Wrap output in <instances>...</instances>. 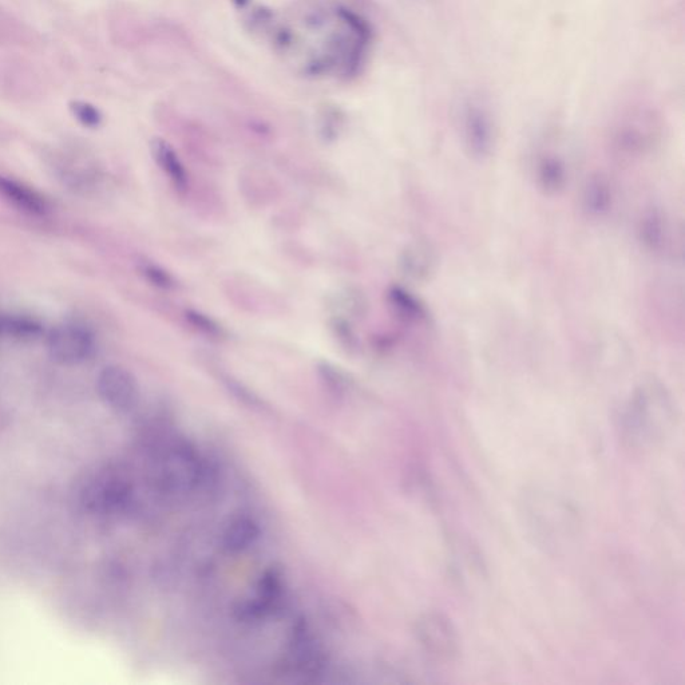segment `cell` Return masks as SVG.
<instances>
[{
  "mask_svg": "<svg viewBox=\"0 0 685 685\" xmlns=\"http://www.w3.org/2000/svg\"><path fill=\"white\" fill-rule=\"evenodd\" d=\"M537 184L546 194L560 193L568 182V169L557 156H544L536 168Z\"/></svg>",
  "mask_w": 685,
  "mask_h": 685,
  "instance_id": "11",
  "label": "cell"
},
{
  "mask_svg": "<svg viewBox=\"0 0 685 685\" xmlns=\"http://www.w3.org/2000/svg\"><path fill=\"white\" fill-rule=\"evenodd\" d=\"M0 197L30 216L43 217L50 211V205L41 193L15 178L0 176Z\"/></svg>",
  "mask_w": 685,
  "mask_h": 685,
  "instance_id": "8",
  "label": "cell"
},
{
  "mask_svg": "<svg viewBox=\"0 0 685 685\" xmlns=\"http://www.w3.org/2000/svg\"><path fill=\"white\" fill-rule=\"evenodd\" d=\"M138 271L144 276V279L148 283L154 285V287L161 289H173L176 287V280L170 275L168 271L160 265L150 263V261H141L138 264Z\"/></svg>",
  "mask_w": 685,
  "mask_h": 685,
  "instance_id": "19",
  "label": "cell"
},
{
  "mask_svg": "<svg viewBox=\"0 0 685 685\" xmlns=\"http://www.w3.org/2000/svg\"><path fill=\"white\" fill-rule=\"evenodd\" d=\"M33 31L17 17L0 7V45H31Z\"/></svg>",
  "mask_w": 685,
  "mask_h": 685,
  "instance_id": "15",
  "label": "cell"
},
{
  "mask_svg": "<svg viewBox=\"0 0 685 685\" xmlns=\"http://www.w3.org/2000/svg\"><path fill=\"white\" fill-rule=\"evenodd\" d=\"M152 154L154 161L160 166L165 176L169 178L172 185L178 192L184 193L188 190L189 177L186 173L184 164H182L180 157L174 152L172 146L164 140H154L152 142Z\"/></svg>",
  "mask_w": 685,
  "mask_h": 685,
  "instance_id": "10",
  "label": "cell"
},
{
  "mask_svg": "<svg viewBox=\"0 0 685 685\" xmlns=\"http://www.w3.org/2000/svg\"><path fill=\"white\" fill-rule=\"evenodd\" d=\"M576 512L553 494L533 493L524 500V517L536 540L548 548H557L576 533Z\"/></svg>",
  "mask_w": 685,
  "mask_h": 685,
  "instance_id": "3",
  "label": "cell"
},
{
  "mask_svg": "<svg viewBox=\"0 0 685 685\" xmlns=\"http://www.w3.org/2000/svg\"><path fill=\"white\" fill-rule=\"evenodd\" d=\"M43 326L37 319L30 316L10 315L2 316V332L0 335H7L18 340H34L43 335Z\"/></svg>",
  "mask_w": 685,
  "mask_h": 685,
  "instance_id": "16",
  "label": "cell"
},
{
  "mask_svg": "<svg viewBox=\"0 0 685 685\" xmlns=\"http://www.w3.org/2000/svg\"><path fill=\"white\" fill-rule=\"evenodd\" d=\"M401 264L406 275L422 280L427 279L430 273H433L437 259L429 245L414 244L403 252Z\"/></svg>",
  "mask_w": 685,
  "mask_h": 685,
  "instance_id": "12",
  "label": "cell"
},
{
  "mask_svg": "<svg viewBox=\"0 0 685 685\" xmlns=\"http://www.w3.org/2000/svg\"><path fill=\"white\" fill-rule=\"evenodd\" d=\"M0 332H2V316H0Z\"/></svg>",
  "mask_w": 685,
  "mask_h": 685,
  "instance_id": "21",
  "label": "cell"
},
{
  "mask_svg": "<svg viewBox=\"0 0 685 685\" xmlns=\"http://www.w3.org/2000/svg\"><path fill=\"white\" fill-rule=\"evenodd\" d=\"M465 140L474 157L489 156L494 144L492 120L481 106L471 105L465 114Z\"/></svg>",
  "mask_w": 685,
  "mask_h": 685,
  "instance_id": "7",
  "label": "cell"
},
{
  "mask_svg": "<svg viewBox=\"0 0 685 685\" xmlns=\"http://www.w3.org/2000/svg\"><path fill=\"white\" fill-rule=\"evenodd\" d=\"M46 346L55 363L74 367L93 358L97 343L89 327L70 322L54 327L47 335Z\"/></svg>",
  "mask_w": 685,
  "mask_h": 685,
  "instance_id": "4",
  "label": "cell"
},
{
  "mask_svg": "<svg viewBox=\"0 0 685 685\" xmlns=\"http://www.w3.org/2000/svg\"><path fill=\"white\" fill-rule=\"evenodd\" d=\"M257 537H259V529L255 522L249 518H239L229 525L225 532L224 542L232 552H240L255 544Z\"/></svg>",
  "mask_w": 685,
  "mask_h": 685,
  "instance_id": "17",
  "label": "cell"
},
{
  "mask_svg": "<svg viewBox=\"0 0 685 685\" xmlns=\"http://www.w3.org/2000/svg\"><path fill=\"white\" fill-rule=\"evenodd\" d=\"M585 211L592 216L607 215L612 207L613 193L612 186L609 185L607 178L597 176L589 180L585 186L584 197Z\"/></svg>",
  "mask_w": 685,
  "mask_h": 685,
  "instance_id": "13",
  "label": "cell"
},
{
  "mask_svg": "<svg viewBox=\"0 0 685 685\" xmlns=\"http://www.w3.org/2000/svg\"><path fill=\"white\" fill-rule=\"evenodd\" d=\"M417 636L427 655L437 663H450L459 653L457 629L449 617L430 612L418 621Z\"/></svg>",
  "mask_w": 685,
  "mask_h": 685,
  "instance_id": "5",
  "label": "cell"
},
{
  "mask_svg": "<svg viewBox=\"0 0 685 685\" xmlns=\"http://www.w3.org/2000/svg\"><path fill=\"white\" fill-rule=\"evenodd\" d=\"M133 494V483L124 470L116 466H102L83 478L78 500L86 513L110 517L128 510Z\"/></svg>",
  "mask_w": 685,
  "mask_h": 685,
  "instance_id": "2",
  "label": "cell"
},
{
  "mask_svg": "<svg viewBox=\"0 0 685 685\" xmlns=\"http://www.w3.org/2000/svg\"><path fill=\"white\" fill-rule=\"evenodd\" d=\"M69 108L75 120L87 129L100 128L102 121H104L100 109L95 108L90 102L73 101Z\"/></svg>",
  "mask_w": 685,
  "mask_h": 685,
  "instance_id": "18",
  "label": "cell"
},
{
  "mask_svg": "<svg viewBox=\"0 0 685 685\" xmlns=\"http://www.w3.org/2000/svg\"><path fill=\"white\" fill-rule=\"evenodd\" d=\"M675 407L660 384L635 391L620 417L621 435L629 446L647 449L663 441L675 423Z\"/></svg>",
  "mask_w": 685,
  "mask_h": 685,
  "instance_id": "1",
  "label": "cell"
},
{
  "mask_svg": "<svg viewBox=\"0 0 685 685\" xmlns=\"http://www.w3.org/2000/svg\"><path fill=\"white\" fill-rule=\"evenodd\" d=\"M640 240L651 252L663 253L671 245V224L659 209H652L640 221Z\"/></svg>",
  "mask_w": 685,
  "mask_h": 685,
  "instance_id": "9",
  "label": "cell"
},
{
  "mask_svg": "<svg viewBox=\"0 0 685 685\" xmlns=\"http://www.w3.org/2000/svg\"><path fill=\"white\" fill-rule=\"evenodd\" d=\"M388 302L394 308L395 314L407 322H422L427 319L425 304L405 288L398 285L391 287L388 291Z\"/></svg>",
  "mask_w": 685,
  "mask_h": 685,
  "instance_id": "14",
  "label": "cell"
},
{
  "mask_svg": "<svg viewBox=\"0 0 685 685\" xmlns=\"http://www.w3.org/2000/svg\"><path fill=\"white\" fill-rule=\"evenodd\" d=\"M185 316L190 326L196 328L201 334L207 335L208 338H223L224 330L220 324L216 320L209 318L208 315H204L203 312L188 310L185 312Z\"/></svg>",
  "mask_w": 685,
  "mask_h": 685,
  "instance_id": "20",
  "label": "cell"
},
{
  "mask_svg": "<svg viewBox=\"0 0 685 685\" xmlns=\"http://www.w3.org/2000/svg\"><path fill=\"white\" fill-rule=\"evenodd\" d=\"M97 393L101 401L117 413H129L140 399V387L136 376L128 368L117 364L105 367L100 372L97 378Z\"/></svg>",
  "mask_w": 685,
  "mask_h": 685,
  "instance_id": "6",
  "label": "cell"
}]
</instances>
